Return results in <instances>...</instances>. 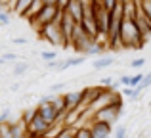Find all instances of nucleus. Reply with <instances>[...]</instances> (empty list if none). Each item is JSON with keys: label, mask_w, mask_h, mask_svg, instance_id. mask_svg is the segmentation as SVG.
<instances>
[{"label": "nucleus", "mask_w": 151, "mask_h": 138, "mask_svg": "<svg viewBox=\"0 0 151 138\" xmlns=\"http://www.w3.org/2000/svg\"><path fill=\"white\" fill-rule=\"evenodd\" d=\"M121 46L126 50H142L145 46V38L138 31V25L134 19H124L121 29Z\"/></svg>", "instance_id": "nucleus-1"}, {"label": "nucleus", "mask_w": 151, "mask_h": 138, "mask_svg": "<svg viewBox=\"0 0 151 138\" xmlns=\"http://www.w3.org/2000/svg\"><path fill=\"white\" fill-rule=\"evenodd\" d=\"M38 35H40L42 40H46V42H48V44H52V46L69 48V42H67V38H65V35H63V31H61V27H59L58 21L48 23V25L40 27V29H38Z\"/></svg>", "instance_id": "nucleus-2"}, {"label": "nucleus", "mask_w": 151, "mask_h": 138, "mask_svg": "<svg viewBox=\"0 0 151 138\" xmlns=\"http://www.w3.org/2000/svg\"><path fill=\"white\" fill-rule=\"evenodd\" d=\"M122 115V100H117L113 104L105 105V108L98 109V111L92 113V123L94 121H100V123H109V125H115Z\"/></svg>", "instance_id": "nucleus-3"}, {"label": "nucleus", "mask_w": 151, "mask_h": 138, "mask_svg": "<svg viewBox=\"0 0 151 138\" xmlns=\"http://www.w3.org/2000/svg\"><path fill=\"white\" fill-rule=\"evenodd\" d=\"M61 12L63 10H59L58 6H44L40 10V14L37 15L35 19H31V25L35 27V29H40V27H44V25H48V23H54V21H58L59 19V15H61Z\"/></svg>", "instance_id": "nucleus-4"}, {"label": "nucleus", "mask_w": 151, "mask_h": 138, "mask_svg": "<svg viewBox=\"0 0 151 138\" xmlns=\"http://www.w3.org/2000/svg\"><path fill=\"white\" fill-rule=\"evenodd\" d=\"M94 44V38L90 37V35H86L84 31L81 29V27H77V31H75V35L71 37V42H69V48L75 50V54H84L88 52V48Z\"/></svg>", "instance_id": "nucleus-5"}, {"label": "nucleus", "mask_w": 151, "mask_h": 138, "mask_svg": "<svg viewBox=\"0 0 151 138\" xmlns=\"http://www.w3.org/2000/svg\"><path fill=\"white\" fill-rule=\"evenodd\" d=\"M58 23H59V27H61V31H63V35H65V38H67V42H71V37L75 35V31H77V27H78V23L75 21L73 17H71L69 14H67L65 10L61 12V15H59V19H58Z\"/></svg>", "instance_id": "nucleus-6"}, {"label": "nucleus", "mask_w": 151, "mask_h": 138, "mask_svg": "<svg viewBox=\"0 0 151 138\" xmlns=\"http://www.w3.org/2000/svg\"><path fill=\"white\" fill-rule=\"evenodd\" d=\"M63 102H65V109L73 111V109L82 105V90H71V92L63 94Z\"/></svg>", "instance_id": "nucleus-7"}, {"label": "nucleus", "mask_w": 151, "mask_h": 138, "mask_svg": "<svg viewBox=\"0 0 151 138\" xmlns=\"http://www.w3.org/2000/svg\"><path fill=\"white\" fill-rule=\"evenodd\" d=\"M90 131H92V138H107V136H113V125L94 121L90 125Z\"/></svg>", "instance_id": "nucleus-8"}, {"label": "nucleus", "mask_w": 151, "mask_h": 138, "mask_svg": "<svg viewBox=\"0 0 151 138\" xmlns=\"http://www.w3.org/2000/svg\"><path fill=\"white\" fill-rule=\"evenodd\" d=\"M65 12H67V14H69L77 23H81L82 15H84V0H71Z\"/></svg>", "instance_id": "nucleus-9"}, {"label": "nucleus", "mask_w": 151, "mask_h": 138, "mask_svg": "<svg viewBox=\"0 0 151 138\" xmlns=\"http://www.w3.org/2000/svg\"><path fill=\"white\" fill-rule=\"evenodd\" d=\"M88 56H84V54H75V56H71V58H67V60H63L61 64H59V67H58V73H63V71H67V69H71V67H77V65H82L84 64V60Z\"/></svg>", "instance_id": "nucleus-10"}, {"label": "nucleus", "mask_w": 151, "mask_h": 138, "mask_svg": "<svg viewBox=\"0 0 151 138\" xmlns=\"http://www.w3.org/2000/svg\"><path fill=\"white\" fill-rule=\"evenodd\" d=\"M115 56L113 54H103V56H100L98 60H94L92 61V69L94 71H103V69H109V67H113L115 65Z\"/></svg>", "instance_id": "nucleus-11"}, {"label": "nucleus", "mask_w": 151, "mask_h": 138, "mask_svg": "<svg viewBox=\"0 0 151 138\" xmlns=\"http://www.w3.org/2000/svg\"><path fill=\"white\" fill-rule=\"evenodd\" d=\"M37 109H38V113H40V115L44 117L48 123L54 125V123H58V121H59L58 111L54 109V105H52V104H38V105H37Z\"/></svg>", "instance_id": "nucleus-12"}, {"label": "nucleus", "mask_w": 151, "mask_h": 138, "mask_svg": "<svg viewBox=\"0 0 151 138\" xmlns=\"http://www.w3.org/2000/svg\"><path fill=\"white\" fill-rule=\"evenodd\" d=\"M134 21H136V25H138V31L142 33V37H144L145 42H147L149 38H151V21L145 17L144 14H142V12L138 14V17L134 19Z\"/></svg>", "instance_id": "nucleus-13"}, {"label": "nucleus", "mask_w": 151, "mask_h": 138, "mask_svg": "<svg viewBox=\"0 0 151 138\" xmlns=\"http://www.w3.org/2000/svg\"><path fill=\"white\" fill-rule=\"evenodd\" d=\"M138 14H140V6H138L134 0L122 2V17L124 19H136Z\"/></svg>", "instance_id": "nucleus-14"}, {"label": "nucleus", "mask_w": 151, "mask_h": 138, "mask_svg": "<svg viewBox=\"0 0 151 138\" xmlns=\"http://www.w3.org/2000/svg\"><path fill=\"white\" fill-rule=\"evenodd\" d=\"M35 0H17L15 2V6H14V14L17 15V17H25L27 15V12H29V8H31V4H33Z\"/></svg>", "instance_id": "nucleus-15"}, {"label": "nucleus", "mask_w": 151, "mask_h": 138, "mask_svg": "<svg viewBox=\"0 0 151 138\" xmlns=\"http://www.w3.org/2000/svg\"><path fill=\"white\" fill-rule=\"evenodd\" d=\"M29 69H31L29 61H15L14 67H12V73H14V77H23Z\"/></svg>", "instance_id": "nucleus-16"}, {"label": "nucleus", "mask_w": 151, "mask_h": 138, "mask_svg": "<svg viewBox=\"0 0 151 138\" xmlns=\"http://www.w3.org/2000/svg\"><path fill=\"white\" fill-rule=\"evenodd\" d=\"M75 138H92V131H90V125H81L75 131Z\"/></svg>", "instance_id": "nucleus-17"}, {"label": "nucleus", "mask_w": 151, "mask_h": 138, "mask_svg": "<svg viewBox=\"0 0 151 138\" xmlns=\"http://www.w3.org/2000/svg\"><path fill=\"white\" fill-rule=\"evenodd\" d=\"M75 131H77V127H67L65 125L54 138H75Z\"/></svg>", "instance_id": "nucleus-18"}, {"label": "nucleus", "mask_w": 151, "mask_h": 138, "mask_svg": "<svg viewBox=\"0 0 151 138\" xmlns=\"http://www.w3.org/2000/svg\"><path fill=\"white\" fill-rule=\"evenodd\" d=\"M12 23V12L10 10H0V27H8Z\"/></svg>", "instance_id": "nucleus-19"}, {"label": "nucleus", "mask_w": 151, "mask_h": 138, "mask_svg": "<svg viewBox=\"0 0 151 138\" xmlns=\"http://www.w3.org/2000/svg\"><path fill=\"white\" fill-rule=\"evenodd\" d=\"M144 79H145V73H144V71H138V73H134L132 79H130V86H132V88H136L138 85H142V82H144Z\"/></svg>", "instance_id": "nucleus-20"}, {"label": "nucleus", "mask_w": 151, "mask_h": 138, "mask_svg": "<svg viewBox=\"0 0 151 138\" xmlns=\"http://www.w3.org/2000/svg\"><path fill=\"white\" fill-rule=\"evenodd\" d=\"M145 61H147L145 58H134V60H130L128 67H130V69H136V71H140V69L145 65Z\"/></svg>", "instance_id": "nucleus-21"}, {"label": "nucleus", "mask_w": 151, "mask_h": 138, "mask_svg": "<svg viewBox=\"0 0 151 138\" xmlns=\"http://www.w3.org/2000/svg\"><path fill=\"white\" fill-rule=\"evenodd\" d=\"M42 61H52V60H58V52L55 50H42L40 52Z\"/></svg>", "instance_id": "nucleus-22"}, {"label": "nucleus", "mask_w": 151, "mask_h": 138, "mask_svg": "<svg viewBox=\"0 0 151 138\" xmlns=\"http://www.w3.org/2000/svg\"><path fill=\"white\" fill-rule=\"evenodd\" d=\"M140 12L145 15V17L151 21V0H144L142 2V6H140Z\"/></svg>", "instance_id": "nucleus-23"}, {"label": "nucleus", "mask_w": 151, "mask_h": 138, "mask_svg": "<svg viewBox=\"0 0 151 138\" xmlns=\"http://www.w3.org/2000/svg\"><path fill=\"white\" fill-rule=\"evenodd\" d=\"M65 88H67V82H55V85H52L48 90H50V92H54V94H59V90L63 92Z\"/></svg>", "instance_id": "nucleus-24"}, {"label": "nucleus", "mask_w": 151, "mask_h": 138, "mask_svg": "<svg viewBox=\"0 0 151 138\" xmlns=\"http://www.w3.org/2000/svg\"><path fill=\"white\" fill-rule=\"evenodd\" d=\"M113 138H128V129L122 125V127H117V131H115V136Z\"/></svg>", "instance_id": "nucleus-25"}, {"label": "nucleus", "mask_w": 151, "mask_h": 138, "mask_svg": "<svg viewBox=\"0 0 151 138\" xmlns=\"http://www.w3.org/2000/svg\"><path fill=\"white\" fill-rule=\"evenodd\" d=\"M59 64H61V61H59V60H52V61H44V67L48 69V71H58V67H59Z\"/></svg>", "instance_id": "nucleus-26"}, {"label": "nucleus", "mask_w": 151, "mask_h": 138, "mask_svg": "<svg viewBox=\"0 0 151 138\" xmlns=\"http://www.w3.org/2000/svg\"><path fill=\"white\" fill-rule=\"evenodd\" d=\"M149 86H151V71H149V73H147V75H145V79H144V82H142V85H138V86H136V88H140V90H147V88H149Z\"/></svg>", "instance_id": "nucleus-27"}, {"label": "nucleus", "mask_w": 151, "mask_h": 138, "mask_svg": "<svg viewBox=\"0 0 151 138\" xmlns=\"http://www.w3.org/2000/svg\"><path fill=\"white\" fill-rule=\"evenodd\" d=\"M2 58L6 60V64H8V61H14V64H15V61L19 60V56H17L15 52H4V54H2Z\"/></svg>", "instance_id": "nucleus-28"}, {"label": "nucleus", "mask_w": 151, "mask_h": 138, "mask_svg": "<svg viewBox=\"0 0 151 138\" xmlns=\"http://www.w3.org/2000/svg\"><path fill=\"white\" fill-rule=\"evenodd\" d=\"M100 2L103 4V8H107V10H115V6L119 4V0H100Z\"/></svg>", "instance_id": "nucleus-29"}, {"label": "nucleus", "mask_w": 151, "mask_h": 138, "mask_svg": "<svg viewBox=\"0 0 151 138\" xmlns=\"http://www.w3.org/2000/svg\"><path fill=\"white\" fill-rule=\"evenodd\" d=\"M130 79H132V75H122V77H119V85L121 86H130Z\"/></svg>", "instance_id": "nucleus-30"}, {"label": "nucleus", "mask_w": 151, "mask_h": 138, "mask_svg": "<svg viewBox=\"0 0 151 138\" xmlns=\"http://www.w3.org/2000/svg\"><path fill=\"white\" fill-rule=\"evenodd\" d=\"M121 94H122L124 98H128V100H130V98H132V94H134V88H132V86H122Z\"/></svg>", "instance_id": "nucleus-31"}, {"label": "nucleus", "mask_w": 151, "mask_h": 138, "mask_svg": "<svg viewBox=\"0 0 151 138\" xmlns=\"http://www.w3.org/2000/svg\"><path fill=\"white\" fill-rule=\"evenodd\" d=\"M100 85H101V86H105V88H109V86L113 85V77H103Z\"/></svg>", "instance_id": "nucleus-32"}, {"label": "nucleus", "mask_w": 151, "mask_h": 138, "mask_svg": "<svg viewBox=\"0 0 151 138\" xmlns=\"http://www.w3.org/2000/svg\"><path fill=\"white\" fill-rule=\"evenodd\" d=\"M12 42H14V44H27V38H23V37H15V38H12Z\"/></svg>", "instance_id": "nucleus-33"}, {"label": "nucleus", "mask_w": 151, "mask_h": 138, "mask_svg": "<svg viewBox=\"0 0 151 138\" xmlns=\"http://www.w3.org/2000/svg\"><path fill=\"white\" fill-rule=\"evenodd\" d=\"M44 6H58V0H42Z\"/></svg>", "instance_id": "nucleus-34"}, {"label": "nucleus", "mask_w": 151, "mask_h": 138, "mask_svg": "<svg viewBox=\"0 0 151 138\" xmlns=\"http://www.w3.org/2000/svg\"><path fill=\"white\" fill-rule=\"evenodd\" d=\"M10 90H12V92H17V90H19V85H12Z\"/></svg>", "instance_id": "nucleus-35"}, {"label": "nucleus", "mask_w": 151, "mask_h": 138, "mask_svg": "<svg viewBox=\"0 0 151 138\" xmlns=\"http://www.w3.org/2000/svg\"><path fill=\"white\" fill-rule=\"evenodd\" d=\"M4 64H6V60H4V58L0 56V65H4Z\"/></svg>", "instance_id": "nucleus-36"}, {"label": "nucleus", "mask_w": 151, "mask_h": 138, "mask_svg": "<svg viewBox=\"0 0 151 138\" xmlns=\"http://www.w3.org/2000/svg\"><path fill=\"white\" fill-rule=\"evenodd\" d=\"M38 138H50V136H38Z\"/></svg>", "instance_id": "nucleus-37"}, {"label": "nucleus", "mask_w": 151, "mask_h": 138, "mask_svg": "<svg viewBox=\"0 0 151 138\" xmlns=\"http://www.w3.org/2000/svg\"><path fill=\"white\" fill-rule=\"evenodd\" d=\"M107 138H113V136H107Z\"/></svg>", "instance_id": "nucleus-38"}]
</instances>
